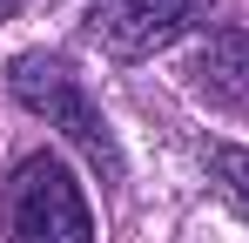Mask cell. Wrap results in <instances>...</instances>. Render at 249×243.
Masks as SVG:
<instances>
[{
    "label": "cell",
    "instance_id": "4",
    "mask_svg": "<svg viewBox=\"0 0 249 243\" xmlns=\"http://www.w3.org/2000/svg\"><path fill=\"white\" fill-rule=\"evenodd\" d=\"M196 75H209L215 95H243V101H249V34L215 40V47L202 54V68H196Z\"/></svg>",
    "mask_w": 249,
    "mask_h": 243
},
{
    "label": "cell",
    "instance_id": "5",
    "mask_svg": "<svg viewBox=\"0 0 249 243\" xmlns=\"http://www.w3.org/2000/svg\"><path fill=\"white\" fill-rule=\"evenodd\" d=\"M209 176H215V189L229 196V209L249 216V149H236V142L209 149Z\"/></svg>",
    "mask_w": 249,
    "mask_h": 243
},
{
    "label": "cell",
    "instance_id": "3",
    "mask_svg": "<svg viewBox=\"0 0 249 243\" xmlns=\"http://www.w3.org/2000/svg\"><path fill=\"white\" fill-rule=\"evenodd\" d=\"M222 0H94L88 7V27L108 54L142 61V54H162L168 40L196 34Z\"/></svg>",
    "mask_w": 249,
    "mask_h": 243
},
{
    "label": "cell",
    "instance_id": "1",
    "mask_svg": "<svg viewBox=\"0 0 249 243\" xmlns=\"http://www.w3.org/2000/svg\"><path fill=\"white\" fill-rule=\"evenodd\" d=\"M7 88H14L20 108H34L47 128H61V135L101 169V182H122V142H115L108 115L88 101L81 75L68 68V54H20V61L7 68Z\"/></svg>",
    "mask_w": 249,
    "mask_h": 243
},
{
    "label": "cell",
    "instance_id": "6",
    "mask_svg": "<svg viewBox=\"0 0 249 243\" xmlns=\"http://www.w3.org/2000/svg\"><path fill=\"white\" fill-rule=\"evenodd\" d=\"M14 7H20V0H0V27H7V20H14Z\"/></svg>",
    "mask_w": 249,
    "mask_h": 243
},
{
    "label": "cell",
    "instance_id": "2",
    "mask_svg": "<svg viewBox=\"0 0 249 243\" xmlns=\"http://www.w3.org/2000/svg\"><path fill=\"white\" fill-rule=\"evenodd\" d=\"M0 223H7V243H94L88 196L74 189L68 162L47 149L14 162V176L0 189Z\"/></svg>",
    "mask_w": 249,
    "mask_h": 243
}]
</instances>
